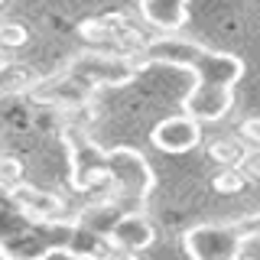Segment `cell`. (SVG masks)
I'll return each instance as SVG.
<instances>
[{
	"instance_id": "obj_1",
	"label": "cell",
	"mask_w": 260,
	"mask_h": 260,
	"mask_svg": "<svg viewBox=\"0 0 260 260\" xmlns=\"http://www.w3.org/2000/svg\"><path fill=\"white\" fill-rule=\"evenodd\" d=\"M137 62H140V69H146V65H173V69L192 72L195 81L189 94L182 98V114H189L199 124H215L231 111L234 88L244 75L241 55L208 49L182 36H153Z\"/></svg>"
},
{
	"instance_id": "obj_2",
	"label": "cell",
	"mask_w": 260,
	"mask_h": 260,
	"mask_svg": "<svg viewBox=\"0 0 260 260\" xmlns=\"http://www.w3.org/2000/svg\"><path fill=\"white\" fill-rule=\"evenodd\" d=\"M55 254L72 260H114L117 250L108 234L81 224L78 211L69 221H39L0 185V260H49Z\"/></svg>"
},
{
	"instance_id": "obj_3",
	"label": "cell",
	"mask_w": 260,
	"mask_h": 260,
	"mask_svg": "<svg viewBox=\"0 0 260 260\" xmlns=\"http://www.w3.org/2000/svg\"><path fill=\"white\" fill-rule=\"evenodd\" d=\"M104 179H108V189L114 195V202H117L120 215L143 211L153 185H156L153 166L134 146H111V150H104Z\"/></svg>"
},
{
	"instance_id": "obj_4",
	"label": "cell",
	"mask_w": 260,
	"mask_h": 260,
	"mask_svg": "<svg viewBox=\"0 0 260 260\" xmlns=\"http://www.w3.org/2000/svg\"><path fill=\"white\" fill-rule=\"evenodd\" d=\"M65 69H69L75 78H81L88 88H94V91L130 85V81L143 72L137 59L120 55V52H111V49H81L78 55L69 59Z\"/></svg>"
},
{
	"instance_id": "obj_5",
	"label": "cell",
	"mask_w": 260,
	"mask_h": 260,
	"mask_svg": "<svg viewBox=\"0 0 260 260\" xmlns=\"http://www.w3.org/2000/svg\"><path fill=\"white\" fill-rule=\"evenodd\" d=\"M247 241L238 221H202L182 234V250L189 260H241Z\"/></svg>"
},
{
	"instance_id": "obj_6",
	"label": "cell",
	"mask_w": 260,
	"mask_h": 260,
	"mask_svg": "<svg viewBox=\"0 0 260 260\" xmlns=\"http://www.w3.org/2000/svg\"><path fill=\"white\" fill-rule=\"evenodd\" d=\"M29 98L46 108H55V111H91L98 91L88 88L81 78H75L69 69L55 72V75H46L39 78L36 85L29 88Z\"/></svg>"
},
{
	"instance_id": "obj_7",
	"label": "cell",
	"mask_w": 260,
	"mask_h": 260,
	"mask_svg": "<svg viewBox=\"0 0 260 260\" xmlns=\"http://www.w3.org/2000/svg\"><path fill=\"white\" fill-rule=\"evenodd\" d=\"M150 143L162 153H192L202 143V124L192 120L189 114H173V117H162L156 127L150 130Z\"/></svg>"
},
{
	"instance_id": "obj_8",
	"label": "cell",
	"mask_w": 260,
	"mask_h": 260,
	"mask_svg": "<svg viewBox=\"0 0 260 260\" xmlns=\"http://www.w3.org/2000/svg\"><path fill=\"white\" fill-rule=\"evenodd\" d=\"M108 241L114 244L117 254H140V250L153 247L156 241V228L143 211H127L108 228Z\"/></svg>"
},
{
	"instance_id": "obj_9",
	"label": "cell",
	"mask_w": 260,
	"mask_h": 260,
	"mask_svg": "<svg viewBox=\"0 0 260 260\" xmlns=\"http://www.w3.org/2000/svg\"><path fill=\"white\" fill-rule=\"evenodd\" d=\"M10 195L16 199V205L26 211V215L39 218V221H69V218H75V211H69V205H65L55 192H46V189H39V185H32V182L13 185Z\"/></svg>"
},
{
	"instance_id": "obj_10",
	"label": "cell",
	"mask_w": 260,
	"mask_h": 260,
	"mask_svg": "<svg viewBox=\"0 0 260 260\" xmlns=\"http://www.w3.org/2000/svg\"><path fill=\"white\" fill-rule=\"evenodd\" d=\"M137 13L146 26L159 29V36H176L189 23V4L182 0H143Z\"/></svg>"
},
{
	"instance_id": "obj_11",
	"label": "cell",
	"mask_w": 260,
	"mask_h": 260,
	"mask_svg": "<svg viewBox=\"0 0 260 260\" xmlns=\"http://www.w3.org/2000/svg\"><path fill=\"white\" fill-rule=\"evenodd\" d=\"M247 153H250V146L244 143L241 137H218V140L208 143V156L221 169H234V166L241 169V162H244Z\"/></svg>"
},
{
	"instance_id": "obj_12",
	"label": "cell",
	"mask_w": 260,
	"mask_h": 260,
	"mask_svg": "<svg viewBox=\"0 0 260 260\" xmlns=\"http://www.w3.org/2000/svg\"><path fill=\"white\" fill-rule=\"evenodd\" d=\"M29 29L16 20H0V52H10V49L26 46Z\"/></svg>"
},
{
	"instance_id": "obj_13",
	"label": "cell",
	"mask_w": 260,
	"mask_h": 260,
	"mask_svg": "<svg viewBox=\"0 0 260 260\" xmlns=\"http://www.w3.org/2000/svg\"><path fill=\"white\" fill-rule=\"evenodd\" d=\"M211 185H215V192H221V195H234V192H241L244 185H247V176H244L238 166H234V169H221V173L211 179Z\"/></svg>"
},
{
	"instance_id": "obj_14",
	"label": "cell",
	"mask_w": 260,
	"mask_h": 260,
	"mask_svg": "<svg viewBox=\"0 0 260 260\" xmlns=\"http://www.w3.org/2000/svg\"><path fill=\"white\" fill-rule=\"evenodd\" d=\"M23 182V162L16 156H0V185L4 189H13V185Z\"/></svg>"
},
{
	"instance_id": "obj_15",
	"label": "cell",
	"mask_w": 260,
	"mask_h": 260,
	"mask_svg": "<svg viewBox=\"0 0 260 260\" xmlns=\"http://www.w3.org/2000/svg\"><path fill=\"white\" fill-rule=\"evenodd\" d=\"M241 140L247 143V146H254V150H260V117H254V120H244L241 124Z\"/></svg>"
},
{
	"instance_id": "obj_16",
	"label": "cell",
	"mask_w": 260,
	"mask_h": 260,
	"mask_svg": "<svg viewBox=\"0 0 260 260\" xmlns=\"http://www.w3.org/2000/svg\"><path fill=\"white\" fill-rule=\"evenodd\" d=\"M241 173L247 176V182L250 179H260V150H254L250 146V153L244 156V162H241Z\"/></svg>"
},
{
	"instance_id": "obj_17",
	"label": "cell",
	"mask_w": 260,
	"mask_h": 260,
	"mask_svg": "<svg viewBox=\"0 0 260 260\" xmlns=\"http://www.w3.org/2000/svg\"><path fill=\"white\" fill-rule=\"evenodd\" d=\"M238 224L244 228V234H247V238H257V241H260V211H254V215H247V218H241Z\"/></svg>"
},
{
	"instance_id": "obj_18",
	"label": "cell",
	"mask_w": 260,
	"mask_h": 260,
	"mask_svg": "<svg viewBox=\"0 0 260 260\" xmlns=\"http://www.w3.org/2000/svg\"><path fill=\"white\" fill-rule=\"evenodd\" d=\"M10 65H13V62H10V59H7V55H4V52H0V75H4V72H7V69H10Z\"/></svg>"
},
{
	"instance_id": "obj_19",
	"label": "cell",
	"mask_w": 260,
	"mask_h": 260,
	"mask_svg": "<svg viewBox=\"0 0 260 260\" xmlns=\"http://www.w3.org/2000/svg\"><path fill=\"white\" fill-rule=\"evenodd\" d=\"M114 260H137V254H117Z\"/></svg>"
}]
</instances>
